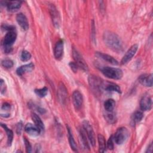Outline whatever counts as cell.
<instances>
[{
    "mask_svg": "<svg viewBox=\"0 0 153 153\" xmlns=\"http://www.w3.org/2000/svg\"><path fill=\"white\" fill-rule=\"evenodd\" d=\"M140 107L142 111H149L152 108V99L148 95H144L140 101Z\"/></svg>",
    "mask_w": 153,
    "mask_h": 153,
    "instance_id": "30bf717a",
    "label": "cell"
},
{
    "mask_svg": "<svg viewBox=\"0 0 153 153\" xmlns=\"http://www.w3.org/2000/svg\"><path fill=\"white\" fill-rule=\"evenodd\" d=\"M67 90L63 83H60L58 88V97L62 103H64L67 97Z\"/></svg>",
    "mask_w": 153,
    "mask_h": 153,
    "instance_id": "ac0fdd59",
    "label": "cell"
},
{
    "mask_svg": "<svg viewBox=\"0 0 153 153\" xmlns=\"http://www.w3.org/2000/svg\"><path fill=\"white\" fill-rule=\"evenodd\" d=\"M22 130V124L21 123H19L17 124V133L19 134H20L21 131Z\"/></svg>",
    "mask_w": 153,
    "mask_h": 153,
    "instance_id": "8d00e7d4",
    "label": "cell"
},
{
    "mask_svg": "<svg viewBox=\"0 0 153 153\" xmlns=\"http://www.w3.org/2000/svg\"><path fill=\"white\" fill-rule=\"evenodd\" d=\"M96 55L98 57L111 63V65H118V62L115 59H114L112 56H111L110 55H108L107 54H105V53H103L101 52H96Z\"/></svg>",
    "mask_w": 153,
    "mask_h": 153,
    "instance_id": "2e32d148",
    "label": "cell"
},
{
    "mask_svg": "<svg viewBox=\"0 0 153 153\" xmlns=\"http://www.w3.org/2000/svg\"><path fill=\"white\" fill-rule=\"evenodd\" d=\"M68 138H69V142L70 146L73 151H77V149H78L77 145H76V143L74 139L72 133L69 128H68Z\"/></svg>",
    "mask_w": 153,
    "mask_h": 153,
    "instance_id": "cb8c5ba5",
    "label": "cell"
},
{
    "mask_svg": "<svg viewBox=\"0 0 153 153\" xmlns=\"http://www.w3.org/2000/svg\"><path fill=\"white\" fill-rule=\"evenodd\" d=\"M30 58H31V54L29 51L26 50L22 51L20 54V59L22 61L26 62V61H28Z\"/></svg>",
    "mask_w": 153,
    "mask_h": 153,
    "instance_id": "f1b7e54d",
    "label": "cell"
},
{
    "mask_svg": "<svg viewBox=\"0 0 153 153\" xmlns=\"http://www.w3.org/2000/svg\"><path fill=\"white\" fill-rule=\"evenodd\" d=\"M79 134H80V139L81 140V142H82V144L84 146V147L85 148H89V146H88V141H87L86 136L85 134L84 131L82 130H80Z\"/></svg>",
    "mask_w": 153,
    "mask_h": 153,
    "instance_id": "4316f807",
    "label": "cell"
},
{
    "mask_svg": "<svg viewBox=\"0 0 153 153\" xmlns=\"http://www.w3.org/2000/svg\"><path fill=\"white\" fill-rule=\"evenodd\" d=\"M17 38V33L14 29L8 31L3 39V46L5 53L11 52L12 45L16 41Z\"/></svg>",
    "mask_w": 153,
    "mask_h": 153,
    "instance_id": "7a4b0ae2",
    "label": "cell"
},
{
    "mask_svg": "<svg viewBox=\"0 0 153 153\" xmlns=\"http://www.w3.org/2000/svg\"><path fill=\"white\" fill-rule=\"evenodd\" d=\"M152 143H151L150 145H149V146H148V149H149V150H148V152H152ZM147 149V150H148Z\"/></svg>",
    "mask_w": 153,
    "mask_h": 153,
    "instance_id": "74e56055",
    "label": "cell"
},
{
    "mask_svg": "<svg viewBox=\"0 0 153 153\" xmlns=\"http://www.w3.org/2000/svg\"><path fill=\"white\" fill-rule=\"evenodd\" d=\"M25 130L27 133L32 136H38L41 131V130L35 124L33 125L31 123H27L26 124Z\"/></svg>",
    "mask_w": 153,
    "mask_h": 153,
    "instance_id": "7c38bea8",
    "label": "cell"
},
{
    "mask_svg": "<svg viewBox=\"0 0 153 153\" xmlns=\"http://www.w3.org/2000/svg\"><path fill=\"white\" fill-rule=\"evenodd\" d=\"M105 118L109 123H114L115 121V115L113 112H106L105 114Z\"/></svg>",
    "mask_w": 153,
    "mask_h": 153,
    "instance_id": "4dcf8cb0",
    "label": "cell"
},
{
    "mask_svg": "<svg viewBox=\"0 0 153 153\" xmlns=\"http://www.w3.org/2000/svg\"><path fill=\"white\" fill-rule=\"evenodd\" d=\"M139 82L143 86L151 87L152 86V74H145L139 76Z\"/></svg>",
    "mask_w": 153,
    "mask_h": 153,
    "instance_id": "8fae6325",
    "label": "cell"
},
{
    "mask_svg": "<svg viewBox=\"0 0 153 153\" xmlns=\"http://www.w3.org/2000/svg\"><path fill=\"white\" fill-rule=\"evenodd\" d=\"M129 136V131L126 127H121L115 131L113 137L114 141L117 145H121L124 143Z\"/></svg>",
    "mask_w": 153,
    "mask_h": 153,
    "instance_id": "277c9868",
    "label": "cell"
},
{
    "mask_svg": "<svg viewBox=\"0 0 153 153\" xmlns=\"http://www.w3.org/2000/svg\"><path fill=\"white\" fill-rule=\"evenodd\" d=\"M34 69V65L32 63L22 65L19 67L16 70V73L18 75L22 76L23 74L32 71Z\"/></svg>",
    "mask_w": 153,
    "mask_h": 153,
    "instance_id": "e0dca14e",
    "label": "cell"
},
{
    "mask_svg": "<svg viewBox=\"0 0 153 153\" xmlns=\"http://www.w3.org/2000/svg\"><path fill=\"white\" fill-rule=\"evenodd\" d=\"M97 139H98V143H99V152H104L106 151V143L105 139L104 136L101 134H98Z\"/></svg>",
    "mask_w": 153,
    "mask_h": 153,
    "instance_id": "44dd1931",
    "label": "cell"
},
{
    "mask_svg": "<svg viewBox=\"0 0 153 153\" xmlns=\"http://www.w3.org/2000/svg\"><path fill=\"white\" fill-rule=\"evenodd\" d=\"M7 9L10 11H16L20 9L22 5V2L19 1H11L6 2Z\"/></svg>",
    "mask_w": 153,
    "mask_h": 153,
    "instance_id": "d6986e66",
    "label": "cell"
},
{
    "mask_svg": "<svg viewBox=\"0 0 153 153\" xmlns=\"http://www.w3.org/2000/svg\"><path fill=\"white\" fill-rule=\"evenodd\" d=\"M101 71L105 76L112 79H120L123 75L122 70L117 68L105 66L101 68Z\"/></svg>",
    "mask_w": 153,
    "mask_h": 153,
    "instance_id": "3957f363",
    "label": "cell"
},
{
    "mask_svg": "<svg viewBox=\"0 0 153 153\" xmlns=\"http://www.w3.org/2000/svg\"><path fill=\"white\" fill-rule=\"evenodd\" d=\"M1 65L4 68H7V69H10V68H11L13 67V62L10 59H4L2 61Z\"/></svg>",
    "mask_w": 153,
    "mask_h": 153,
    "instance_id": "f546056e",
    "label": "cell"
},
{
    "mask_svg": "<svg viewBox=\"0 0 153 153\" xmlns=\"http://www.w3.org/2000/svg\"><path fill=\"white\" fill-rule=\"evenodd\" d=\"M105 44L115 51H121L123 50V42L120 38L115 33L111 31H105L103 35Z\"/></svg>",
    "mask_w": 153,
    "mask_h": 153,
    "instance_id": "6da1fadb",
    "label": "cell"
},
{
    "mask_svg": "<svg viewBox=\"0 0 153 153\" xmlns=\"http://www.w3.org/2000/svg\"><path fill=\"white\" fill-rule=\"evenodd\" d=\"M69 66L71 67V69H72V71L74 72H76L77 71V69H78V65H76V63H74V62H70L69 63Z\"/></svg>",
    "mask_w": 153,
    "mask_h": 153,
    "instance_id": "e575fe53",
    "label": "cell"
},
{
    "mask_svg": "<svg viewBox=\"0 0 153 153\" xmlns=\"http://www.w3.org/2000/svg\"><path fill=\"white\" fill-rule=\"evenodd\" d=\"M72 102L76 110L81 108L83 102V97L82 94L78 90L74 91L72 94Z\"/></svg>",
    "mask_w": 153,
    "mask_h": 153,
    "instance_id": "9c48e42d",
    "label": "cell"
},
{
    "mask_svg": "<svg viewBox=\"0 0 153 153\" xmlns=\"http://www.w3.org/2000/svg\"><path fill=\"white\" fill-rule=\"evenodd\" d=\"M63 54V41L59 40L57 41L54 46V55L57 60L62 59Z\"/></svg>",
    "mask_w": 153,
    "mask_h": 153,
    "instance_id": "4fadbf2b",
    "label": "cell"
},
{
    "mask_svg": "<svg viewBox=\"0 0 153 153\" xmlns=\"http://www.w3.org/2000/svg\"><path fill=\"white\" fill-rule=\"evenodd\" d=\"M32 119L34 123V124L41 130H44V125L43 122L42 121L41 119L40 118V117L36 114L33 113L32 114Z\"/></svg>",
    "mask_w": 153,
    "mask_h": 153,
    "instance_id": "7402d4cb",
    "label": "cell"
},
{
    "mask_svg": "<svg viewBox=\"0 0 153 153\" xmlns=\"http://www.w3.org/2000/svg\"><path fill=\"white\" fill-rule=\"evenodd\" d=\"M35 92L39 97H43L47 95V94L48 93V88L45 87H43L41 88L35 89Z\"/></svg>",
    "mask_w": 153,
    "mask_h": 153,
    "instance_id": "83f0119b",
    "label": "cell"
},
{
    "mask_svg": "<svg viewBox=\"0 0 153 153\" xmlns=\"http://www.w3.org/2000/svg\"><path fill=\"white\" fill-rule=\"evenodd\" d=\"M106 147L109 149H113L114 148V139L112 136L109 138L108 140V142L106 143Z\"/></svg>",
    "mask_w": 153,
    "mask_h": 153,
    "instance_id": "1f68e13d",
    "label": "cell"
},
{
    "mask_svg": "<svg viewBox=\"0 0 153 153\" xmlns=\"http://www.w3.org/2000/svg\"><path fill=\"white\" fill-rule=\"evenodd\" d=\"M143 117V113L141 111H136L134 113L132 117V121L136 123L140 121Z\"/></svg>",
    "mask_w": 153,
    "mask_h": 153,
    "instance_id": "484cf974",
    "label": "cell"
},
{
    "mask_svg": "<svg viewBox=\"0 0 153 153\" xmlns=\"http://www.w3.org/2000/svg\"><path fill=\"white\" fill-rule=\"evenodd\" d=\"M102 88L109 92H117L118 93H121V89L120 87L116 84H114L112 82H103Z\"/></svg>",
    "mask_w": 153,
    "mask_h": 153,
    "instance_id": "9a60e30c",
    "label": "cell"
},
{
    "mask_svg": "<svg viewBox=\"0 0 153 153\" xmlns=\"http://www.w3.org/2000/svg\"><path fill=\"white\" fill-rule=\"evenodd\" d=\"M24 142H25V145L26 152H30L32 151V147H31V145H30L29 142L25 137L24 138Z\"/></svg>",
    "mask_w": 153,
    "mask_h": 153,
    "instance_id": "d6a6232c",
    "label": "cell"
},
{
    "mask_svg": "<svg viewBox=\"0 0 153 153\" xmlns=\"http://www.w3.org/2000/svg\"><path fill=\"white\" fill-rule=\"evenodd\" d=\"M1 126L4 128V130L6 131L7 136V144L8 146H10L11 145V143L13 139V132L11 130L9 129L5 124L1 123Z\"/></svg>",
    "mask_w": 153,
    "mask_h": 153,
    "instance_id": "603a6c76",
    "label": "cell"
},
{
    "mask_svg": "<svg viewBox=\"0 0 153 153\" xmlns=\"http://www.w3.org/2000/svg\"><path fill=\"white\" fill-rule=\"evenodd\" d=\"M16 20L22 29L25 30H26L29 29V23L25 14L23 13L17 14L16 16Z\"/></svg>",
    "mask_w": 153,
    "mask_h": 153,
    "instance_id": "5bb4252c",
    "label": "cell"
},
{
    "mask_svg": "<svg viewBox=\"0 0 153 153\" xmlns=\"http://www.w3.org/2000/svg\"><path fill=\"white\" fill-rule=\"evenodd\" d=\"M72 56L75 61V63H76L78 67H79L84 71H88V68L87 64L86 63L84 59L82 58V56L79 54V53L75 48H73L72 50Z\"/></svg>",
    "mask_w": 153,
    "mask_h": 153,
    "instance_id": "8992f818",
    "label": "cell"
},
{
    "mask_svg": "<svg viewBox=\"0 0 153 153\" xmlns=\"http://www.w3.org/2000/svg\"><path fill=\"white\" fill-rule=\"evenodd\" d=\"M5 82H4L3 79H1V93H2L3 91H5Z\"/></svg>",
    "mask_w": 153,
    "mask_h": 153,
    "instance_id": "d590c367",
    "label": "cell"
},
{
    "mask_svg": "<svg viewBox=\"0 0 153 153\" xmlns=\"http://www.w3.org/2000/svg\"><path fill=\"white\" fill-rule=\"evenodd\" d=\"M138 48V45L137 44H134L133 45L126 53L124 56H123V59H121V63L122 65H125L129 61L131 60L133 57L136 54L137 50Z\"/></svg>",
    "mask_w": 153,
    "mask_h": 153,
    "instance_id": "52a82bcc",
    "label": "cell"
},
{
    "mask_svg": "<svg viewBox=\"0 0 153 153\" xmlns=\"http://www.w3.org/2000/svg\"><path fill=\"white\" fill-rule=\"evenodd\" d=\"M82 127L85 132L87 133V137L91 145L93 146H94L96 143V139H95V135H94V133L92 128V126H91V124L88 121L84 120L82 122Z\"/></svg>",
    "mask_w": 153,
    "mask_h": 153,
    "instance_id": "5b68a950",
    "label": "cell"
},
{
    "mask_svg": "<svg viewBox=\"0 0 153 153\" xmlns=\"http://www.w3.org/2000/svg\"><path fill=\"white\" fill-rule=\"evenodd\" d=\"M50 10L51 11V15L52 16V20L53 21V23H54V25H58L59 24V15H58V13H57L56 7L54 5H51Z\"/></svg>",
    "mask_w": 153,
    "mask_h": 153,
    "instance_id": "d4e9b609",
    "label": "cell"
},
{
    "mask_svg": "<svg viewBox=\"0 0 153 153\" xmlns=\"http://www.w3.org/2000/svg\"><path fill=\"white\" fill-rule=\"evenodd\" d=\"M90 87L94 91H100L102 88V83L100 79L96 76H90L88 79Z\"/></svg>",
    "mask_w": 153,
    "mask_h": 153,
    "instance_id": "ba28073f",
    "label": "cell"
},
{
    "mask_svg": "<svg viewBox=\"0 0 153 153\" xmlns=\"http://www.w3.org/2000/svg\"><path fill=\"white\" fill-rule=\"evenodd\" d=\"M10 109H11V106H10V105L9 103H7V102L3 103V105H2V106H1V110H2V111H5L7 112V111H8Z\"/></svg>",
    "mask_w": 153,
    "mask_h": 153,
    "instance_id": "836d02e7",
    "label": "cell"
},
{
    "mask_svg": "<svg viewBox=\"0 0 153 153\" xmlns=\"http://www.w3.org/2000/svg\"><path fill=\"white\" fill-rule=\"evenodd\" d=\"M115 106V102L114 99H109L104 102V109L106 112H113Z\"/></svg>",
    "mask_w": 153,
    "mask_h": 153,
    "instance_id": "ffe728a7",
    "label": "cell"
}]
</instances>
